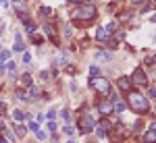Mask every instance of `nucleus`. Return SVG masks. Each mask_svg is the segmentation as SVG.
Masks as SVG:
<instances>
[{
	"label": "nucleus",
	"mask_w": 156,
	"mask_h": 143,
	"mask_svg": "<svg viewBox=\"0 0 156 143\" xmlns=\"http://www.w3.org/2000/svg\"><path fill=\"white\" fill-rule=\"evenodd\" d=\"M98 110H100L102 114H110L112 110H115V106H112L110 102H100V104H98Z\"/></svg>",
	"instance_id": "nucleus-6"
},
{
	"label": "nucleus",
	"mask_w": 156,
	"mask_h": 143,
	"mask_svg": "<svg viewBox=\"0 0 156 143\" xmlns=\"http://www.w3.org/2000/svg\"><path fill=\"white\" fill-rule=\"evenodd\" d=\"M29 93H31V97H38V95H40V89H38V87H31V85H29Z\"/></svg>",
	"instance_id": "nucleus-18"
},
{
	"label": "nucleus",
	"mask_w": 156,
	"mask_h": 143,
	"mask_svg": "<svg viewBox=\"0 0 156 143\" xmlns=\"http://www.w3.org/2000/svg\"><path fill=\"white\" fill-rule=\"evenodd\" d=\"M15 131H17V135H25V127H21V124H17Z\"/></svg>",
	"instance_id": "nucleus-19"
},
{
	"label": "nucleus",
	"mask_w": 156,
	"mask_h": 143,
	"mask_svg": "<svg viewBox=\"0 0 156 143\" xmlns=\"http://www.w3.org/2000/svg\"><path fill=\"white\" fill-rule=\"evenodd\" d=\"M152 131H156V122H152Z\"/></svg>",
	"instance_id": "nucleus-32"
},
{
	"label": "nucleus",
	"mask_w": 156,
	"mask_h": 143,
	"mask_svg": "<svg viewBox=\"0 0 156 143\" xmlns=\"http://www.w3.org/2000/svg\"><path fill=\"white\" fill-rule=\"evenodd\" d=\"M2 114H4V106H2V104H0V116H2Z\"/></svg>",
	"instance_id": "nucleus-31"
},
{
	"label": "nucleus",
	"mask_w": 156,
	"mask_h": 143,
	"mask_svg": "<svg viewBox=\"0 0 156 143\" xmlns=\"http://www.w3.org/2000/svg\"><path fill=\"white\" fill-rule=\"evenodd\" d=\"M152 21H154V23H156V15H154V17H152Z\"/></svg>",
	"instance_id": "nucleus-33"
},
{
	"label": "nucleus",
	"mask_w": 156,
	"mask_h": 143,
	"mask_svg": "<svg viewBox=\"0 0 156 143\" xmlns=\"http://www.w3.org/2000/svg\"><path fill=\"white\" fill-rule=\"evenodd\" d=\"M36 135H38V139H46V137H48L46 133H42V131H36Z\"/></svg>",
	"instance_id": "nucleus-24"
},
{
	"label": "nucleus",
	"mask_w": 156,
	"mask_h": 143,
	"mask_svg": "<svg viewBox=\"0 0 156 143\" xmlns=\"http://www.w3.org/2000/svg\"><path fill=\"white\" fill-rule=\"evenodd\" d=\"M129 106L135 110V112H148V100L140 93H129Z\"/></svg>",
	"instance_id": "nucleus-1"
},
{
	"label": "nucleus",
	"mask_w": 156,
	"mask_h": 143,
	"mask_svg": "<svg viewBox=\"0 0 156 143\" xmlns=\"http://www.w3.org/2000/svg\"><path fill=\"white\" fill-rule=\"evenodd\" d=\"M23 62H31V54H29V52H25V54H23Z\"/></svg>",
	"instance_id": "nucleus-23"
},
{
	"label": "nucleus",
	"mask_w": 156,
	"mask_h": 143,
	"mask_svg": "<svg viewBox=\"0 0 156 143\" xmlns=\"http://www.w3.org/2000/svg\"><path fill=\"white\" fill-rule=\"evenodd\" d=\"M144 139H146V141H156V131L146 133V135H144Z\"/></svg>",
	"instance_id": "nucleus-13"
},
{
	"label": "nucleus",
	"mask_w": 156,
	"mask_h": 143,
	"mask_svg": "<svg viewBox=\"0 0 156 143\" xmlns=\"http://www.w3.org/2000/svg\"><path fill=\"white\" fill-rule=\"evenodd\" d=\"M21 83H23L25 87H29V85H31V77H29V75H23V79H21Z\"/></svg>",
	"instance_id": "nucleus-16"
},
{
	"label": "nucleus",
	"mask_w": 156,
	"mask_h": 143,
	"mask_svg": "<svg viewBox=\"0 0 156 143\" xmlns=\"http://www.w3.org/2000/svg\"><path fill=\"white\" fill-rule=\"evenodd\" d=\"M48 131H56V122H48Z\"/></svg>",
	"instance_id": "nucleus-26"
},
{
	"label": "nucleus",
	"mask_w": 156,
	"mask_h": 143,
	"mask_svg": "<svg viewBox=\"0 0 156 143\" xmlns=\"http://www.w3.org/2000/svg\"><path fill=\"white\" fill-rule=\"evenodd\" d=\"M154 40H156V38H154Z\"/></svg>",
	"instance_id": "nucleus-36"
},
{
	"label": "nucleus",
	"mask_w": 156,
	"mask_h": 143,
	"mask_svg": "<svg viewBox=\"0 0 156 143\" xmlns=\"http://www.w3.org/2000/svg\"><path fill=\"white\" fill-rule=\"evenodd\" d=\"M25 31H27V33H33V31H36V25H33V23H25Z\"/></svg>",
	"instance_id": "nucleus-15"
},
{
	"label": "nucleus",
	"mask_w": 156,
	"mask_h": 143,
	"mask_svg": "<svg viewBox=\"0 0 156 143\" xmlns=\"http://www.w3.org/2000/svg\"><path fill=\"white\" fill-rule=\"evenodd\" d=\"M69 2H79V0H69Z\"/></svg>",
	"instance_id": "nucleus-35"
},
{
	"label": "nucleus",
	"mask_w": 156,
	"mask_h": 143,
	"mask_svg": "<svg viewBox=\"0 0 156 143\" xmlns=\"http://www.w3.org/2000/svg\"><path fill=\"white\" fill-rule=\"evenodd\" d=\"M75 19H92V17H96V8L94 6H81L79 11L73 13Z\"/></svg>",
	"instance_id": "nucleus-3"
},
{
	"label": "nucleus",
	"mask_w": 156,
	"mask_h": 143,
	"mask_svg": "<svg viewBox=\"0 0 156 143\" xmlns=\"http://www.w3.org/2000/svg\"><path fill=\"white\" fill-rule=\"evenodd\" d=\"M127 110V104L125 102H117L115 104V112H125Z\"/></svg>",
	"instance_id": "nucleus-12"
},
{
	"label": "nucleus",
	"mask_w": 156,
	"mask_h": 143,
	"mask_svg": "<svg viewBox=\"0 0 156 143\" xmlns=\"http://www.w3.org/2000/svg\"><path fill=\"white\" fill-rule=\"evenodd\" d=\"M90 85H92L94 89H98L100 93H108V91H110V83H108L104 77H94L92 81H90Z\"/></svg>",
	"instance_id": "nucleus-2"
},
{
	"label": "nucleus",
	"mask_w": 156,
	"mask_h": 143,
	"mask_svg": "<svg viewBox=\"0 0 156 143\" xmlns=\"http://www.w3.org/2000/svg\"><path fill=\"white\" fill-rule=\"evenodd\" d=\"M108 129H110V124H108V120H102L100 124H98V135L100 137H104L108 133Z\"/></svg>",
	"instance_id": "nucleus-9"
},
{
	"label": "nucleus",
	"mask_w": 156,
	"mask_h": 143,
	"mask_svg": "<svg viewBox=\"0 0 156 143\" xmlns=\"http://www.w3.org/2000/svg\"><path fill=\"white\" fill-rule=\"evenodd\" d=\"M0 58H4V60H8V58H11V52H8V50H4L2 54H0Z\"/></svg>",
	"instance_id": "nucleus-22"
},
{
	"label": "nucleus",
	"mask_w": 156,
	"mask_h": 143,
	"mask_svg": "<svg viewBox=\"0 0 156 143\" xmlns=\"http://www.w3.org/2000/svg\"><path fill=\"white\" fill-rule=\"evenodd\" d=\"M40 11H42V15H46V17H50V15H52V11H50V8H48V6H42V8H40Z\"/></svg>",
	"instance_id": "nucleus-21"
},
{
	"label": "nucleus",
	"mask_w": 156,
	"mask_h": 143,
	"mask_svg": "<svg viewBox=\"0 0 156 143\" xmlns=\"http://www.w3.org/2000/svg\"><path fill=\"white\" fill-rule=\"evenodd\" d=\"M152 62H154V64H156V56H154V58H152Z\"/></svg>",
	"instance_id": "nucleus-34"
},
{
	"label": "nucleus",
	"mask_w": 156,
	"mask_h": 143,
	"mask_svg": "<svg viewBox=\"0 0 156 143\" xmlns=\"http://www.w3.org/2000/svg\"><path fill=\"white\" fill-rule=\"evenodd\" d=\"M44 31L48 33V38H50V40H54V29H52L50 25H44Z\"/></svg>",
	"instance_id": "nucleus-14"
},
{
	"label": "nucleus",
	"mask_w": 156,
	"mask_h": 143,
	"mask_svg": "<svg viewBox=\"0 0 156 143\" xmlns=\"http://www.w3.org/2000/svg\"><path fill=\"white\" fill-rule=\"evenodd\" d=\"M96 58L98 60H110L112 56H110V52H96Z\"/></svg>",
	"instance_id": "nucleus-11"
},
{
	"label": "nucleus",
	"mask_w": 156,
	"mask_h": 143,
	"mask_svg": "<svg viewBox=\"0 0 156 143\" xmlns=\"http://www.w3.org/2000/svg\"><path fill=\"white\" fill-rule=\"evenodd\" d=\"M13 116H15V120H23V118H25V114H23L21 110H15V112H13Z\"/></svg>",
	"instance_id": "nucleus-17"
},
{
	"label": "nucleus",
	"mask_w": 156,
	"mask_h": 143,
	"mask_svg": "<svg viewBox=\"0 0 156 143\" xmlns=\"http://www.w3.org/2000/svg\"><path fill=\"white\" fill-rule=\"evenodd\" d=\"M23 48H25V44L21 40V33H17L15 35V52H23Z\"/></svg>",
	"instance_id": "nucleus-10"
},
{
	"label": "nucleus",
	"mask_w": 156,
	"mask_h": 143,
	"mask_svg": "<svg viewBox=\"0 0 156 143\" xmlns=\"http://www.w3.org/2000/svg\"><path fill=\"white\" fill-rule=\"evenodd\" d=\"M54 116H56V110H50V112H48V118H50V120L54 118Z\"/></svg>",
	"instance_id": "nucleus-28"
},
{
	"label": "nucleus",
	"mask_w": 156,
	"mask_h": 143,
	"mask_svg": "<svg viewBox=\"0 0 156 143\" xmlns=\"http://www.w3.org/2000/svg\"><path fill=\"white\" fill-rule=\"evenodd\" d=\"M133 83L137 85H148V77H146V73L142 68H135V73H133Z\"/></svg>",
	"instance_id": "nucleus-4"
},
{
	"label": "nucleus",
	"mask_w": 156,
	"mask_h": 143,
	"mask_svg": "<svg viewBox=\"0 0 156 143\" xmlns=\"http://www.w3.org/2000/svg\"><path fill=\"white\" fill-rule=\"evenodd\" d=\"M108 35H110V29H108V27H98V31H96V38H98L100 42H104V40L108 38Z\"/></svg>",
	"instance_id": "nucleus-8"
},
{
	"label": "nucleus",
	"mask_w": 156,
	"mask_h": 143,
	"mask_svg": "<svg viewBox=\"0 0 156 143\" xmlns=\"http://www.w3.org/2000/svg\"><path fill=\"white\" fill-rule=\"evenodd\" d=\"M27 127H29V129H31L33 133H36V131H40V124H38V122H29Z\"/></svg>",
	"instance_id": "nucleus-20"
},
{
	"label": "nucleus",
	"mask_w": 156,
	"mask_h": 143,
	"mask_svg": "<svg viewBox=\"0 0 156 143\" xmlns=\"http://www.w3.org/2000/svg\"><path fill=\"white\" fill-rule=\"evenodd\" d=\"M71 33H73L71 27H65V35H67V38H71Z\"/></svg>",
	"instance_id": "nucleus-27"
},
{
	"label": "nucleus",
	"mask_w": 156,
	"mask_h": 143,
	"mask_svg": "<svg viewBox=\"0 0 156 143\" xmlns=\"http://www.w3.org/2000/svg\"><path fill=\"white\" fill-rule=\"evenodd\" d=\"M90 75H98V66H90Z\"/></svg>",
	"instance_id": "nucleus-25"
},
{
	"label": "nucleus",
	"mask_w": 156,
	"mask_h": 143,
	"mask_svg": "<svg viewBox=\"0 0 156 143\" xmlns=\"http://www.w3.org/2000/svg\"><path fill=\"white\" fill-rule=\"evenodd\" d=\"M92 129H94V118H92V116H83V118H81V131L90 133Z\"/></svg>",
	"instance_id": "nucleus-5"
},
{
	"label": "nucleus",
	"mask_w": 156,
	"mask_h": 143,
	"mask_svg": "<svg viewBox=\"0 0 156 143\" xmlns=\"http://www.w3.org/2000/svg\"><path fill=\"white\" fill-rule=\"evenodd\" d=\"M117 85H119V89H123V91H129V87H131V81H129L127 77H121V79H117Z\"/></svg>",
	"instance_id": "nucleus-7"
},
{
	"label": "nucleus",
	"mask_w": 156,
	"mask_h": 143,
	"mask_svg": "<svg viewBox=\"0 0 156 143\" xmlns=\"http://www.w3.org/2000/svg\"><path fill=\"white\" fill-rule=\"evenodd\" d=\"M133 4H142V2H146V0H131Z\"/></svg>",
	"instance_id": "nucleus-30"
},
{
	"label": "nucleus",
	"mask_w": 156,
	"mask_h": 143,
	"mask_svg": "<svg viewBox=\"0 0 156 143\" xmlns=\"http://www.w3.org/2000/svg\"><path fill=\"white\" fill-rule=\"evenodd\" d=\"M150 97H154V100H156V87H152V89H150Z\"/></svg>",
	"instance_id": "nucleus-29"
}]
</instances>
